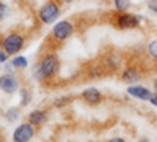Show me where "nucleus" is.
<instances>
[{
	"label": "nucleus",
	"instance_id": "nucleus-11",
	"mask_svg": "<svg viewBox=\"0 0 157 142\" xmlns=\"http://www.w3.org/2000/svg\"><path fill=\"white\" fill-rule=\"evenodd\" d=\"M47 117H49V114L46 112V111H39V109H36V111H33V112H30L29 114V122L32 123V125H43L46 120H47Z\"/></svg>",
	"mask_w": 157,
	"mask_h": 142
},
{
	"label": "nucleus",
	"instance_id": "nucleus-17",
	"mask_svg": "<svg viewBox=\"0 0 157 142\" xmlns=\"http://www.w3.org/2000/svg\"><path fill=\"white\" fill-rule=\"evenodd\" d=\"M30 99H32L30 92H29V90H25V88H22L21 90V104L22 106H27L29 103H30Z\"/></svg>",
	"mask_w": 157,
	"mask_h": 142
},
{
	"label": "nucleus",
	"instance_id": "nucleus-5",
	"mask_svg": "<svg viewBox=\"0 0 157 142\" xmlns=\"http://www.w3.org/2000/svg\"><path fill=\"white\" fill-rule=\"evenodd\" d=\"M72 33H74V25L69 21L58 22L55 27H54V30H52V35H54V38H55V40H58V41L68 40Z\"/></svg>",
	"mask_w": 157,
	"mask_h": 142
},
{
	"label": "nucleus",
	"instance_id": "nucleus-23",
	"mask_svg": "<svg viewBox=\"0 0 157 142\" xmlns=\"http://www.w3.org/2000/svg\"><path fill=\"white\" fill-rule=\"evenodd\" d=\"M149 101H151V104H154L157 108V93H152L151 98H149Z\"/></svg>",
	"mask_w": 157,
	"mask_h": 142
},
{
	"label": "nucleus",
	"instance_id": "nucleus-3",
	"mask_svg": "<svg viewBox=\"0 0 157 142\" xmlns=\"http://www.w3.org/2000/svg\"><path fill=\"white\" fill-rule=\"evenodd\" d=\"M2 46H3V51L8 52V55L17 54L19 51L24 47V38L19 33H11L2 41Z\"/></svg>",
	"mask_w": 157,
	"mask_h": 142
},
{
	"label": "nucleus",
	"instance_id": "nucleus-15",
	"mask_svg": "<svg viewBox=\"0 0 157 142\" xmlns=\"http://www.w3.org/2000/svg\"><path fill=\"white\" fill-rule=\"evenodd\" d=\"M33 77H35L36 81L46 79V77H44V73H43V68H41V63H35V67H33Z\"/></svg>",
	"mask_w": 157,
	"mask_h": 142
},
{
	"label": "nucleus",
	"instance_id": "nucleus-4",
	"mask_svg": "<svg viewBox=\"0 0 157 142\" xmlns=\"http://www.w3.org/2000/svg\"><path fill=\"white\" fill-rule=\"evenodd\" d=\"M39 63H41L44 77H54L60 68V62H58V57L55 54H46Z\"/></svg>",
	"mask_w": 157,
	"mask_h": 142
},
{
	"label": "nucleus",
	"instance_id": "nucleus-1",
	"mask_svg": "<svg viewBox=\"0 0 157 142\" xmlns=\"http://www.w3.org/2000/svg\"><path fill=\"white\" fill-rule=\"evenodd\" d=\"M60 16V6L55 3V2H47L41 10H39L38 13V18L39 21H41L43 24H52V22H55Z\"/></svg>",
	"mask_w": 157,
	"mask_h": 142
},
{
	"label": "nucleus",
	"instance_id": "nucleus-21",
	"mask_svg": "<svg viewBox=\"0 0 157 142\" xmlns=\"http://www.w3.org/2000/svg\"><path fill=\"white\" fill-rule=\"evenodd\" d=\"M68 101H69V98H68V96H64V98H60V99H57V101H55V106H58V108H60V106H64V104H66Z\"/></svg>",
	"mask_w": 157,
	"mask_h": 142
},
{
	"label": "nucleus",
	"instance_id": "nucleus-24",
	"mask_svg": "<svg viewBox=\"0 0 157 142\" xmlns=\"http://www.w3.org/2000/svg\"><path fill=\"white\" fill-rule=\"evenodd\" d=\"M154 88H155V92H157V79L154 81Z\"/></svg>",
	"mask_w": 157,
	"mask_h": 142
},
{
	"label": "nucleus",
	"instance_id": "nucleus-19",
	"mask_svg": "<svg viewBox=\"0 0 157 142\" xmlns=\"http://www.w3.org/2000/svg\"><path fill=\"white\" fill-rule=\"evenodd\" d=\"M6 14H8V6L3 2H0V21H2Z\"/></svg>",
	"mask_w": 157,
	"mask_h": 142
},
{
	"label": "nucleus",
	"instance_id": "nucleus-20",
	"mask_svg": "<svg viewBox=\"0 0 157 142\" xmlns=\"http://www.w3.org/2000/svg\"><path fill=\"white\" fill-rule=\"evenodd\" d=\"M148 8L157 14V0H148Z\"/></svg>",
	"mask_w": 157,
	"mask_h": 142
},
{
	"label": "nucleus",
	"instance_id": "nucleus-26",
	"mask_svg": "<svg viewBox=\"0 0 157 142\" xmlns=\"http://www.w3.org/2000/svg\"><path fill=\"white\" fill-rule=\"evenodd\" d=\"M0 63H2V62H0Z\"/></svg>",
	"mask_w": 157,
	"mask_h": 142
},
{
	"label": "nucleus",
	"instance_id": "nucleus-14",
	"mask_svg": "<svg viewBox=\"0 0 157 142\" xmlns=\"http://www.w3.org/2000/svg\"><path fill=\"white\" fill-rule=\"evenodd\" d=\"M13 67H14V68H25V67H27L29 65V62H27V59H25V57H21V55H17V57H14V59H13Z\"/></svg>",
	"mask_w": 157,
	"mask_h": 142
},
{
	"label": "nucleus",
	"instance_id": "nucleus-8",
	"mask_svg": "<svg viewBox=\"0 0 157 142\" xmlns=\"http://www.w3.org/2000/svg\"><path fill=\"white\" fill-rule=\"evenodd\" d=\"M127 93L130 96H134V98H138V99H143V101H149L151 98V92H149V88L146 87H143V85H130L127 87Z\"/></svg>",
	"mask_w": 157,
	"mask_h": 142
},
{
	"label": "nucleus",
	"instance_id": "nucleus-6",
	"mask_svg": "<svg viewBox=\"0 0 157 142\" xmlns=\"http://www.w3.org/2000/svg\"><path fill=\"white\" fill-rule=\"evenodd\" d=\"M19 88V81L13 73H6L0 76V90L5 93H14Z\"/></svg>",
	"mask_w": 157,
	"mask_h": 142
},
{
	"label": "nucleus",
	"instance_id": "nucleus-13",
	"mask_svg": "<svg viewBox=\"0 0 157 142\" xmlns=\"http://www.w3.org/2000/svg\"><path fill=\"white\" fill-rule=\"evenodd\" d=\"M113 2L118 11H127L130 8V0H113Z\"/></svg>",
	"mask_w": 157,
	"mask_h": 142
},
{
	"label": "nucleus",
	"instance_id": "nucleus-25",
	"mask_svg": "<svg viewBox=\"0 0 157 142\" xmlns=\"http://www.w3.org/2000/svg\"><path fill=\"white\" fill-rule=\"evenodd\" d=\"M61 2H64V3H69V2H74V0H61Z\"/></svg>",
	"mask_w": 157,
	"mask_h": 142
},
{
	"label": "nucleus",
	"instance_id": "nucleus-22",
	"mask_svg": "<svg viewBox=\"0 0 157 142\" xmlns=\"http://www.w3.org/2000/svg\"><path fill=\"white\" fill-rule=\"evenodd\" d=\"M6 59H8V52L6 51H0V62H6Z\"/></svg>",
	"mask_w": 157,
	"mask_h": 142
},
{
	"label": "nucleus",
	"instance_id": "nucleus-7",
	"mask_svg": "<svg viewBox=\"0 0 157 142\" xmlns=\"http://www.w3.org/2000/svg\"><path fill=\"white\" fill-rule=\"evenodd\" d=\"M33 126L35 125H32L30 122L19 125L14 130V133H13V139H14L16 142H27V140H30L33 137V134H35Z\"/></svg>",
	"mask_w": 157,
	"mask_h": 142
},
{
	"label": "nucleus",
	"instance_id": "nucleus-12",
	"mask_svg": "<svg viewBox=\"0 0 157 142\" xmlns=\"http://www.w3.org/2000/svg\"><path fill=\"white\" fill-rule=\"evenodd\" d=\"M107 67L110 70H118V68H120V59H118L116 54H110L107 57Z\"/></svg>",
	"mask_w": 157,
	"mask_h": 142
},
{
	"label": "nucleus",
	"instance_id": "nucleus-2",
	"mask_svg": "<svg viewBox=\"0 0 157 142\" xmlns=\"http://www.w3.org/2000/svg\"><path fill=\"white\" fill-rule=\"evenodd\" d=\"M116 25L118 29L121 30H129V29H135L138 27V24L141 21L140 16H135V14H130L127 11H120V14H116Z\"/></svg>",
	"mask_w": 157,
	"mask_h": 142
},
{
	"label": "nucleus",
	"instance_id": "nucleus-16",
	"mask_svg": "<svg viewBox=\"0 0 157 142\" xmlns=\"http://www.w3.org/2000/svg\"><path fill=\"white\" fill-rule=\"evenodd\" d=\"M148 54H149L154 60H157V38H154V40L148 44Z\"/></svg>",
	"mask_w": 157,
	"mask_h": 142
},
{
	"label": "nucleus",
	"instance_id": "nucleus-10",
	"mask_svg": "<svg viewBox=\"0 0 157 142\" xmlns=\"http://www.w3.org/2000/svg\"><path fill=\"white\" fill-rule=\"evenodd\" d=\"M123 81L127 82V84H137L140 79H141V73L134 68V67H130V68H126V71L123 73Z\"/></svg>",
	"mask_w": 157,
	"mask_h": 142
},
{
	"label": "nucleus",
	"instance_id": "nucleus-18",
	"mask_svg": "<svg viewBox=\"0 0 157 142\" xmlns=\"http://www.w3.org/2000/svg\"><path fill=\"white\" fill-rule=\"evenodd\" d=\"M19 109L17 108H13V109H10L8 112H6V119L10 120V122H14V120H17L19 119Z\"/></svg>",
	"mask_w": 157,
	"mask_h": 142
},
{
	"label": "nucleus",
	"instance_id": "nucleus-9",
	"mask_svg": "<svg viewBox=\"0 0 157 142\" xmlns=\"http://www.w3.org/2000/svg\"><path fill=\"white\" fill-rule=\"evenodd\" d=\"M83 99L88 103V104H98L101 101V92L94 87H90V88H85L83 93H82Z\"/></svg>",
	"mask_w": 157,
	"mask_h": 142
}]
</instances>
